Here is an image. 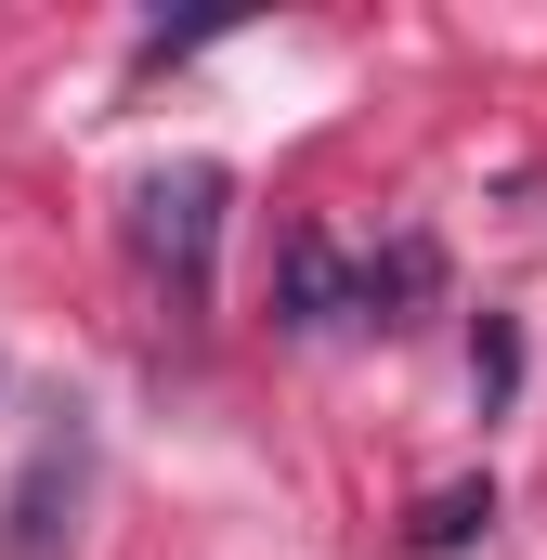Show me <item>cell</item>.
<instances>
[{
  "instance_id": "obj_1",
  "label": "cell",
  "mask_w": 547,
  "mask_h": 560,
  "mask_svg": "<svg viewBox=\"0 0 547 560\" xmlns=\"http://www.w3.org/2000/svg\"><path fill=\"white\" fill-rule=\"evenodd\" d=\"M131 248L170 300H209V248H222V170L183 156V170H143L131 183Z\"/></svg>"
},
{
  "instance_id": "obj_2",
  "label": "cell",
  "mask_w": 547,
  "mask_h": 560,
  "mask_svg": "<svg viewBox=\"0 0 547 560\" xmlns=\"http://www.w3.org/2000/svg\"><path fill=\"white\" fill-rule=\"evenodd\" d=\"M53 482L79 495V430H66V443H39V469L13 482V535H0V560H53V535H66V522H53Z\"/></svg>"
},
{
  "instance_id": "obj_3",
  "label": "cell",
  "mask_w": 547,
  "mask_h": 560,
  "mask_svg": "<svg viewBox=\"0 0 547 560\" xmlns=\"http://www.w3.org/2000/svg\"><path fill=\"white\" fill-rule=\"evenodd\" d=\"M339 313H365V275H339V248L300 235L287 248V326H339Z\"/></svg>"
},
{
  "instance_id": "obj_4",
  "label": "cell",
  "mask_w": 547,
  "mask_h": 560,
  "mask_svg": "<svg viewBox=\"0 0 547 560\" xmlns=\"http://www.w3.org/2000/svg\"><path fill=\"white\" fill-rule=\"evenodd\" d=\"M482 522H496V482H443V495L417 509V560H456Z\"/></svg>"
}]
</instances>
